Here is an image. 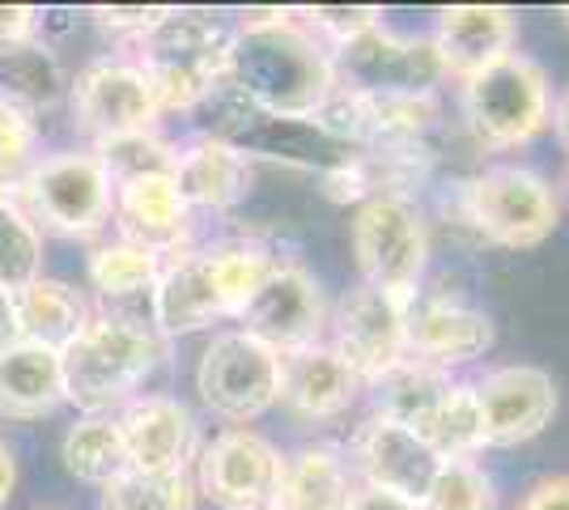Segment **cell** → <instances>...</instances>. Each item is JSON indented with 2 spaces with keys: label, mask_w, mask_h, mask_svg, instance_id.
Returning a JSON list of instances; mask_svg holds the SVG:
<instances>
[{
  "label": "cell",
  "mask_w": 569,
  "mask_h": 510,
  "mask_svg": "<svg viewBox=\"0 0 569 510\" xmlns=\"http://www.w3.org/2000/svg\"><path fill=\"white\" fill-rule=\"evenodd\" d=\"M284 456L251 426H230L196 451V493L221 510H268Z\"/></svg>",
  "instance_id": "cell-12"
},
{
  "label": "cell",
  "mask_w": 569,
  "mask_h": 510,
  "mask_svg": "<svg viewBox=\"0 0 569 510\" xmlns=\"http://www.w3.org/2000/svg\"><path fill=\"white\" fill-rule=\"evenodd\" d=\"M191 472H137L128 468L102 489V510H196Z\"/></svg>",
  "instance_id": "cell-31"
},
{
  "label": "cell",
  "mask_w": 569,
  "mask_h": 510,
  "mask_svg": "<svg viewBox=\"0 0 569 510\" xmlns=\"http://www.w3.org/2000/svg\"><path fill=\"white\" fill-rule=\"evenodd\" d=\"M170 340L158 337L153 323H141L116 311H94L90 323L60 349L64 366V396L86 417H111L137 400L144 379L167 362Z\"/></svg>",
  "instance_id": "cell-3"
},
{
  "label": "cell",
  "mask_w": 569,
  "mask_h": 510,
  "mask_svg": "<svg viewBox=\"0 0 569 510\" xmlns=\"http://www.w3.org/2000/svg\"><path fill=\"white\" fill-rule=\"evenodd\" d=\"M60 90H64V77L48 48H39L34 39L0 43V102L4 107L34 120V111L51 107Z\"/></svg>",
  "instance_id": "cell-27"
},
{
  "label": "cell",
  "mask_w": 569,
  "mask_h": 510,
  "mask_svg": "<svg viewBox=\"0 0 569 510\" xmlns=\"http://www.w3.org/2000/svg\"><path fill=\"white\" fill-rule=\"evenodd\" d=\"M353 260L361 286L412 307L429 268V226L412 196H370L353 213Z\"/></svg>",
  "instance_id": "cell-6"
},
{
  "label": "cell",
  "mask_w": 569,
  "mask_h": 510,
  "mask_svg": "<svg viewBox=\"0 0 569 510\" xmlns=\"http://www.w3.org/2000/svg\"><path fill=\"white\" fill-rule=\"evenodd\" d=\"M13 489H18V460H13V451L0 442V510L9 507Z\"/></svg>",
  "instance_id": "cell-41"
},
{
  "label": "cell",
  "mask_w": 569,
  "mask_h": 510,
  "mask_svg": "<svg viewBox=\"0 0 569 510\" xmlns=\"http://www.w3.org/2000/svg\"><path fill=\"white\" fill-rule=\"evenodd\" d=\"M18 196L34 226L64 239H90L116 213V188L94 149L39 158Z\"/></svg>",
  "instance_id": "cell-9"
},
{
  "label": "cell",
  "mask_w": 569,
  "mask_h": 510,
  "mask_svg": "<svg viewBox=\"0 0 569 510\" xmlns=\"http://www.w3.org/2000/svg\"><path fill=\"white\" fill-rule=\"evenodd\" d=\"M561 18H566V22H569V4H566V9H561Z\"/></svg>",
  "instance_id": "cell-43"
},
{
  "label": "cell",
  "mask_w": 569,
  "mask_h": 510,
  "mask_svg": "<svg viewBox=\"0 0 569 510\" xmlns=\"http://www.w3.org/2000/svg\"><path fill=\"white\" fill-rule=\"evenodd\" d=\"M64 366L56 349L18 340L9 353H0V417L34 421L64 404Z\"/></svg>",
  "instance_id": "cell-24"
},
{
  "label": "cell",
  "mask_w": 569,
  "mask_h": 510,
  "mask_svg": "<svg viewBox=\"0 0 569 510\" xmlns=\"http://www.w3.org/2000/svg\"><path fill=\"white\" fill-rule=\"evenodd\" d=\"M345 456H349L357 486L396 493V498H408L417 507H421V498L429 493L438 468H442L438 451L417 430L379 413H370L357 426Z\"/></svg>",
  "instance_id": "cell-14"
},
{
  "label": "cell",
  "mask_w": 569,
  "mask_h": 510,
  "mask_svg": "<svg viewBox=\"0 0 569 510\" xmlns=\"http://www.w3.org/2000/svg\"><path fill=\"white\" fill-rule=\"evenodd\" d=\"M366 383L345 366L328 340L281 358V404L307 421H336L361 400Z\"/></svg>",
  "instance_id": "cell-21"
},
{
  "label": "cell",
  "mask_w": 569,
  "mask_h": 510,
  "mask_svg": "<svg viewBox=\"0 0 569 510\" xmlns=\"http://www.w3.org/2000/svg\"><path fill=\"white\" fill-rule=\"evenodd\" d=\"M548 128L557 132V141H561V146H566V153H569V86L552 98V120H548Z\"/></svg>",
  "instance_id": "cell-42"
},
{
  "label": "cell",
  "mask_w": 569,
  "mask_h": 510,
  "mask_svg": "<svg viewBox=\"0 0 569 510\" xmlns=\"http://www.w3.org/2000/svg\"><path fill=\"white\" fill-rule=\"evenodd\" d=\"M421 438L438 451V460H476L485 451V421H480L476 388L468 379H455L442 409L433 413Z\"/></svg>",
  "instance_id": "cell-29"
},
{
  "label": "cell",
  "mask_w": 569,
  "mask_h": 510,
  "mask_svg": "<svg viewBox=\"0 0 569 510\" xmlns=\"http://www.w3.org/2000/svg\"><path fill=\"white\" fill-rule=\"evenodd\" d=\"M493 340H498L493 319L459 298H417L403 316L408 358L438 366V370L480 362L493 349Z\"/></svg>",
  "instance_id": "cell-17"
},
{
  "label": "cell",
  "mask_w": 569,
  "mask_h": 510,
  "mask_svg": "<svg viewBox=\"0 0 569 510\" xmlns=\"http://www.w3.org/2000/svg\"><path fill=\"white\" fill-rule=\"evenodd\" d=\"M128 463L137 472H191L200 438H196V417L183 400L174 396H137L116 413Z\"/></svg>",
  "instance_id": "cell-18"
},
{
  "label": "cell",
  "mask_w": 569,
  "mask_h": 510,
  "mask_svg": "<svg viewBox=\"0 0 569 510\" xmlns=\"http://www.w3.org/2000/svg\"><path fill=\"white\" fill-rule=\"evenodd\" d=\"M200 404L230 426H247L281 404V353L242 328L213 332L196 362Z\"/></svg>",
  "instance_id": "cell-10"
},
{
  "label": "cell",
  "mask_w": 569,
  "mask_h": 510,
  "mask_svg": "<svg viewBox=\"0 0 569 510\" xmlns=\"http://www.w3.org/2000/svg\"><path fill=\"white\" fill-rule=\"evenodd\" d=\"M123 243H137L153 256H183L191 234V209L179 196L174 174H141L116 188V213Z\"/></svg>",
  "instance_id": "cell-20"
},
{
  "label": "cell",
  "mask_w": 569,
  "mask_h": 510,
  "mask_svg": "<svg viewBox=\"0 0 569 510\" xmlns=\"http://www.w3.org/2000/svg\"><path fill=\"white\" fill-rule=\"evenodd\" d=\"M22 340V323H18V298L13 290L0 286V353H9Z\"/></svg>",
  "instance_id": "cell-39"
},
{
  "label": "cell",
  "mask_w": 569,
  "mask_h": 510,
  "mask_svg": "<svg viewBox=\"0 0 569 510\" xmlns=\"http://www.w3.org/2000/svg\"><path fill=\"white\" fill-rule=\"evenodd\" d=\"M349 510H421V507H417V502H408V498H396V493H382V489L357 486L353 507Z\"/></svg>",
  "instance_id": "cell-40"
},
{
  "label": "cell",
  "mask_w": 569,
  "mask_h": 510,
  "mask_svg": "<svg viewBox=\"0 0 569 510\" xmlns=\"http://www.w3.org/2000/svg\"><path fill=\"white\" fill-rule=\"evenodd\" d=\"M451 383H455L451 370H438V366L417 362V358H403V362L391 366V370H387L382 379H375L366 391H370L375 413L379 417H391V421H400L408 430L426 434L433 413L442 409Z\"/></svg>",
  "instance_id": "cell-25"
},
{
  "label": "cell",
  "mask_w": 569,
  "mask_h": 510,
  "mask_svg": "<svg viewBox=\"0 0 569 510\" xmlns=\"http://www.w3.org/2000/svg\"><path fill=\"white\" fill-rule=\"evenodd\" d=\"M566 192H569V170H566Z\"/></svg>",
  "instance_id": "cell-44"
},
{
  "label": "cell",
  "mask_w": 569,
  "mask_h": 510,
  "mask_svg": "<svg viewBox=\"0 0 569 510\" xmlns=\"http://www.w3.org/2000/svg\"><path fill=\"white\" fill-rule=\"evenodd\" d=\"M328 316L332 311H328L319 277L298 260H277L272 272L260 281V290L251 293V302L242 307L238 328L284 358V353L328 340Z\"/></svg>",
  "instance_id": "cell-11"
},
{
  "label": "cell",
  "mask_w": 569,
  "mask_h": 510,
  "mask_svg": "<svg viewBox=\"0 0 569 510\" xmlns=\"http://www.w3.org/2000/svg\"><path fill=\"white\" fill-rule=\"evenodd\" d=\"M340 94L353 98H426L447 81L429 39H403L382 22L328 48Z\"/></svg>",
  "instance_id": "cell-8"
},
{
  "label": "cell",
  "mask_w": 569,
  "mask_h": 510,
  "mask_svg": "<svg viewBox=\"0 0 569 510\" xmlns=\"http://www.w3.org/2000/svg\"><path fill=\"white\" fill-rule=\"evenodd\" d=\"M277 256L260 243H217L174 256L153 286V328L162 340L204 332L221 319H238Z\"/></svg>",
  "instance_id": "cell-2"
},
{
  "label": "cell",
  "mask_w": 569,
  "mask_h": 510,
  "mask_svg": "<svg viewBox=\"0 0 569 510\" xmlns=\"http://www.w3.org/2000/svg\"><path fill=\"white\" fill-rule=\"evenodd\" d=\"M64 468L77 481L98 489L119 481L132 463H128V447H123L116 417H81L64 434Z\"/></svg>",
  "instance_id": "cell-28"
},
{
  "label": "cell",
  "mask_w": 569,
  "mask_h": 510,
  "mask_svg": "<svg viewBox=\"0 0 569 510\" xmlns=\"http://www.w3.org/2000/svg\"><path fill=\"white\" fill-rule=\"evenodd\" d=\"M429 43L447 81H468L519 48V18L506 4H451L438 13Z\"/></svg>",
  "instance_id": "cell-19"
},
{
  "label": "cell",
  "mask_w": 569,
  "mask_h": 510,
  "mask_svg": "<svg viewBox=\"0 0 569 510\" xmlns=\"http://www.w3.org/2000/svg\"><path fill=\"white\" fill-rule=\"evenodd\" d=\"M43 277V230L30 221L18 196H0V286L26 290Z\"/></svg>",
  "instance_id": "cell-30"
},
{
  "label": "cell",
  "mask_w": 569,
  "mask_h": 510,
  "mask_svg": "<svg viewBox=\"0 0 569 510\" xmlns=\"http://www.w3.org/2000/svg\"><path fill=\"white\" fill-rule=\"evenodd\" d=\"M167 260L144 251L137 243H107L94 251L90 260V281L102 298H137V293H153L158 277H162Z\"/></svg>",
  "instance_id": "cell-32"
},
{
  "label": "cell",
  "mask_w": 569,
  "mask_h": 510,
  "mask_svg": "<svg viewBox=\"0 0 569 510\" xmlns=\"http://www.w3.org/2000/svg\"><path fill=\"white\" fill-rule=\"evenodd\" d=\"M463 218L476 226L480 239L510 251H527L552 239L561 226V196L540 170L501 162L472 174L459 192Z\"/></svg>",
  "instance_id": "cell-7"
},
{
  "label": "cell",
  "mask_w": 569,
  "mask_h": 510,
  "mask_svg": "<svg viewBox=\"0 0 569 510\" xmlns=\"http://www.w3.org/2000/svg\"><path fill=\"white\" fill-rule=\"evenodd\" d=\"M515 510H569V472L540 477L536 486L522 493Z\"/></svg>",
  "instance_id": "cell-37"
},
{
  "label": "cell",
  "mask_w": 569,
  "mask_h": 510,
  "mask_svg": "<svg viewBox=\"0 0 569 510\" xmlns=\"http://www.w3.org/2000/svg\"><path fill=\"white\" fill-rule=\"evenodd\" d=\"M459 111L480 149H493V153L522 149L548 132L552 86L531 56L510 51L485 73L459 81Z\"/></svg>",
  "instance_id": "cell-5"
},
{
  "label": "cell",
  "mask_w": 569,
  "mask_h": 510,
  "mask_svg": "<svg viewBox=\"0 0 569 510\" xmlns=\"http://www.w3.org/2000/svg\"><path fill=\"white\" fill-rule=\"evenodd\" d=\"M162 116L167 111L153 81L132 60H94L72 81V120L86 137H94V146L153 132Z\"/></svg>",
  "instance_id": "cell-13"
},
{
  "label": "cell",
  "mask_w": 569,
  "mask_h": 510,
  "mask_svg": "<svg viewBox=\"0 0 569 510\" xmlns=\"http://www.w3.org/2000/svg\"><path fill=\"white\" fill-rule=\"evenodd\" d=\"M421 510H498L493 477L476 460H442Z\"/></svg>",
  "instance_id": "cell-33"
},
{
  "label": "cell",
  "mask_w": 569,
  "mask_h": 510,
  "mask_svg": "<svg viewBox=\"0 0 569 510\" xmlns=\"http://www.w3.org/2000/svg\"><path fill=\"white\" fill-rule=\"evenodd\" d=\"M39 162V137L34 120L0 102V196H18L26 174Z\"/></svg>",
  "instance_id": "cell-35"
},
{
  "label": "cell",
  "mask_w": 569,
  "mask_h": 510,
  "mask_svg": "<svg viewBox=\"0 0 569 510\" xmlns=\"http://www.w3.org/2000/svg\"><path fill=\"white\" fill-rule=\"evenodd\" d=\"M167 13L170 9H141V4H111V9H94L98 26L119 30V34H132V39H141L144 30H153Z\"/></svg>",
  "instance_id": "cell-36"
},
{
  "label": "cell",
  "mask_w": 569,
  "mask_h": 510,
  "mask_svg": "<svg viewBox=\"0 0 569 510\" xmlns=\"http://www.w3.org/2000/svg\"><path fill=\"white\" fill-rule=\"evenodd\" d=\"M39 13L26 9V4H0V43H22L34 34Z\"/></svg>",
  "instance_id": "cell-38"
},
{
  "label": "cell",
  "mask_w": 569,
  "mask_h": 510,
  "mask_svg": "<svg viewBox=\"0 0 569 510\" xmlns=\"http://www.w3.org/2000/svg\"><path fill=\"white\" fill-rule=\"evenodd\" d=\"M357 493V477L349 468L345 447L307 442L284 456L281 481L268 510H349Z\"/></svg>",
  "instance_id": "cell-23"
},
{
  "label": "cell",
  "mask_w": 569,
  "mask_h": 510,
  "mask_svg": "<svg viewBox=\"0 0 569 510\" xmlns=\"http://www.w3.org/2000/svg\"><path fill=\"white\" fill-rule=\"evenodd\" d=\"M18 298V323H22V340L43 344V349H64L86 323H90V302L72 290L69 281L56 277H39L26 290L13 293Z\"/></svg>",
  "instance_id": "cell-26"
},
{
  "label": "cell",
  "mask_w": 569,
  "mask_h": 510,
  "mask_svg": "<svg viewBox=\"0 0 569 510\" xmlns=\"http://www.w3.org/2000/svg\"><path fill=\"white\" fill-rule=\"evenodd\" d=\"M226 81L251 111L277 120H319L336 94L328 43H319L289 9L242 13Z\"/></svg>",
  "instance_id": "cell-1"
},
{
  "label": "cell",
  "mask_w": 569,
  "mask_h": 510,
  "mask_svg": "<svg viewBox=\"0 0 569 510\" xmlns=\"http://www.w3.org/2000/svg\"><path fill=\"white\" fill-rule=\"evenodd\" d=\"M480 421H485V447H519L545 434L557 417V379L540 366L510 362L485 370L472 383Z\"/></svg>",
  "instance_id": "cell-16"
},
{
  "label": "cell",
  "mask_w": 569,
  "mask_h": 510,
  "mask_svg": "<svg viewBox=\"0 0 569 510\" xmlns=\"http://www.w3.org/2000/svg\"><path fill=\"white\" fill-rule=\"evenodd\" d=\"M174 183L179 196L188 200V209H209V213H226L251 188V162L247 153L221 141L213 132L196 137L183 149H174Z\"/></svg>",
  "instance_id": "cell-22"
},
{
  "label": "cell",
  "mask_w": 569,
  "mask_h": 510,
  "mask_svg": "<svg viewBox=\"0 0 569 510\" xmlns=\"http://www.w3.org/2000/svg\"><path fill=\"white\" fill-rule=\"evenodd\" d=\"M98 162L111 174V188L141 179V174H167L174 170V146H167L158 132H137V137H116L94 146Z\"/></svg>",
  "instance_id": "cell-34"
},
{
  "label": "cell",
  "mask_w": 569,
  "mask_h": 510,
  "mask_svg": "<svg viewBox=\"0 0 569 510\" xmlns=\"http://www.w3.org/2000/svg\"><path fill=\"white\" fill-rule=\"evenodd\" d=\"M403 316H408V307H400L387 293L370 290V286H361V281L336 302V311L328 316V344L345 358V366L366 388L408 358Z\"/></svg>",
  "instance_id": "cell-15"
},
{
  "label": "cell",
  "mask_w": 569,
  "mask_h": 510,
  "mask_svg": "<svg viewBox=\"0 0 569 510\" xmlns=\"http://www.w3.org/2000/svg\"><path fill=\"white\" fill-rule=\"evenodd\" d=\"M132 64L141 69L162 98V111H191L221 90L230 73L234 30L217 22L213 13L170 9L153 30H144Z\"/></svg>",
  "instance_id": "cell-4"
}]
</instances>
